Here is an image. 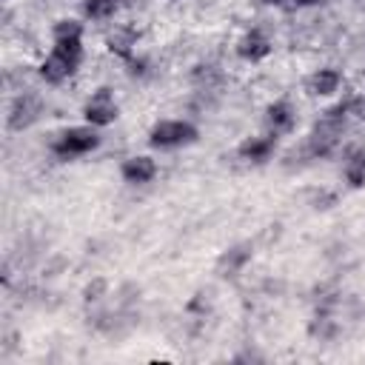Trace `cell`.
Masks as SVG:
<instances>
[{"mask_svg": "<svg viewBox=\"0 0 365 365\" xmlns=\"http://www.w3.org/2000/svg\"><path fill=\"white\" fill-rule=\"evenodd\" d=\"M348 100L345 103H336L331 106L328 111H322V117L311 125L308 137H305V154L311 160H322L328 154H334L342 143V134H345V120H348Z\"/></svg>", "mask_w": 365, "mask_h": 365, "instance_id": "cell-1", "label": "cell"}, {"mask_svg": "<svg viewBox=\"0 0 365 365\" xmlns=\"http://www.w3.org/2000/svg\"><path fill=\"white\" fill-rule=\"evenodd\" d=\"M83 63V43H51V51L40 60L37 74L48 86H63L77 74Z\"/></svg>", "mask_w": 365, "mask_h": 365, "instance_id": "cell-2", "label": "cell"}, {"mask_svg": "<svg viewBox=\"0 0 365 365\" xmlns=\"http://www.w3.org/2000/svg\"><path fill=\"white\" fill-rule=\"evenodd\" d=\"M197 140H200V128L182 117H165L148 128V145L160 148V151L185 148V145H194Z\"/></svg>", "mask_w": 365, "mask_h": 365, "instance_id": "cell-3", "label": "cell"}, {"mask_svg": "<svg viewBox=\"0 0 365 365\" xmlns=\"http://www.w3.org/2000/svg\"><path fill=\"white\" fill-rule=\"evenodd\" d=\"M100 143H103L100 128H94L88 123L86 125H68L51 140V154L57 160H74V157H86V154L97 151Z\"/></svg>", "mask_w": 365, "mask_h": 365, "instance_id": "cell-4", "label": "cell"}, {"mask_svg": "<svg viewBox=\"0 0 365 365\" xmlns=\"http://www.w3.org/2000/svg\"><path fill=\"white\" fill-rule=\"evenodd\" d=\"M120 117V103L114 100V91L108 86L94 88L83 103V120L94 128H106Z\"/></svg>", "mask_w": 365, "mask_h": 365, "instance_id": "cell-5", "label": "cell"}, {"mask_svg": "<svg viewBox=\"0 0 365 365\" xmlns=\"http://www.w3.org/2000/svg\"><path fill=\"white\" fill-rule=\"evenodd\" d=\"M40 111H43V103L37 94H17L9 106V114H6L9 131H26L31 123H37Z\"/></svg>", "mask_w": 365, "mask_h": 365, "instance_id": "cell-6", "label": "cell"}, {"mask_svg": "<svg viewBox=\"0 0 365 365\" xmlns=\"http://www.w3.org/2000/svg\"><path fill=\"white\" fill-rule=\"evenodd\" d=\"M160 174V165L151 154H131L120 163V177L125 185H148Z\"/></svg>", "mask_w": 365, "mask_h": 365, "instance_id": "cell-7", "label": "cell"}, {"mask_svg": "<svg viewBox=\"0 0 365 365\" xmlns=\"http://www.w3.org/2000/svg\"><path fill=\"white\" fill-rule=\"evenodd\" d=\"M277 154V134H257V137H245L237 145V157L245 165H265L271 157Z\"/></svg>", "mask_w": 365, "mask_h": 365, "instance_id": "cell-8", "label": "cell"}, {"mask_svg": "<svg viewBox=\"0 0 365 365\" xmlns=\"http://www.w3.org/2000/svg\"><path fill=\"white\" fill-rule=\"evenodd\" d=\"M251 257H254V245H251V242H237V245L225 248V251L217 257L214 274L222 277V279H234V277L242 274V268L251 262Z\"/></svg>", "mask_w": 365, "mask_h": 365, "instance_id": "cell-9", "label": "cell"}, {"mask_svg": "<svg viewBox=\"0 0 365 365\" xmlns=\"http://www.w3.org/2000/svg\"><path fill=\"white\" fill-rule=\"evenodd\" d=\"M234 51H237V57L245 60V63H262V60L274 51V43H271V37H268L262 29H248V31L237 40Z\"/></svg>", "mask_w": 365, "mask_h": 365, "instance_id": "cell-10", "label": "cell"}, {"mask_svg": "<svg viewBox=\"0 0 365 365\" xmlns=\"http://www.w3.org/2000/svg\"><path fill=\"white\" fill-rule=\"evenodd\" d=\"M265 125H268V131L277 134V137L291 134V131L297 128V108H294V103L285 100V97L268 103V106H265Z\"/></svg>", "mask_w": 365, "mask_h": 365, "instance_id": "cell-11", "label": "cell"}, {"mask_svg": "<svg viewBox=\"0 0 365 365\" xmlns=\"http://www.w3.org/2000/svg\"><path fill=\"white\" fill-rule=\"evenodd\" d=\"M342 71L339 68H334V66H322V68H317L308 80H305V91L311 94V97H334L339 88H342Z\"/></svg>", "mask_w": 365, "mask_h": 365, "instance_id": "cell-12", "label": "cell"}, {"mask_svg": "<svg viewBox=\"0 0 365 365\" xmlns=\"http://www.w3.org/2000/svg\"><path fill=\"white\" fill-rule=\"evenodd\" d=\"M106 48H108L114 57H120V60L128 63V60L134 57V51H137V31L128 29V26H117L114 31L106 34Z\"/></svg>", "mask_w": 365, "mask_h": 365, "instance_id": "cell-13", "label": "cell"}, {"mask_svg": "<svg viewBox=\"0 0 365 365\" xmlns=\"http://www.w3.org/2000/svg\"><path fill=\"white\" fill-rule=\"evenodd\" d=\"M342 177L351 188H365V148H354L348 157H345V165H342Z\"/></svg>", "mask_w": 365, "mask_h": 365, "instance_id": "cell-14", "label": "cell"}, {"mask_svg": "<svg viewBox=\"0 0 365 365\" xmlns=\"http://www.w3.org/2000/svg\"><path fill=\"white\" fill-rule=\"evenodd\" d=\"M83 23L77 17H60L51 26V43H83Z\"/></svg>", "mask_w": 365, "mask_h": 365, "instance_id": "cell-15", "label": "cell"}, {"mask_svg": "<svg viewBox=\"0 0 365 365\" xmlns=\"http://www.w3.org/2000/svg\"><path fill=\"white\" fill-rule=\"evenodd\" d=\"M80 9H83V17L86 20H94V23H106L117 14L120 3L117 0H80Z\"/></svg>", "mask_w": 365, "mask_h": 365, "instance_id": "cell-16", "label": "cell"}, {"mask_svg": "<svg viewBox=\"0 0 365 365\" xmlns=\"http://www.w3.org/2000/svg\"><path fill=\"white\" fill-rule=\"evenodd\" d=\"M108 279L106 277H94V279H88L86 285H83V302L86 305H94V302H100L103 297H108Z\"/></svg>", "mask_w": 365, "mask_h": 365, "instance_id": "cell-17", "label": "cell"}, {"mask_svg": "<svg viewBox=\"0 0 365 365\" xmlns=\"http://www.w3.org/2000/svg\"><path fill=\"white\" fill-rule=\"evenodd\" d=\"M308 331H311V336H319V339H331V336L336 334V322H334L331 317H317V319L308 325Z\"/></svg>", "mask_w": 365, "mask_h": 365, "instance_id": "cell-18", "label": "cell"}, {"mask_svg": "<svg viewBox=\"0 0 365 365\" xmlns=\"http://www.w3.org/2000/svg\"><path fill=\"white\" fill-rule=\"evenodd\" d=\"M348 114L365 123V94H359V97H348Z\"/></svg>", "mask_w": 365, "mask_h": 365, "instance_id": "cell-19", "label": "cell"}, {"mask_svg": "<svg viewBox=\"0 0 365 365\" xmlns=\"http://www.w3.org/2000/svg\"><path fill=\"white\" fill-rule=\"evenodd\" d=\"M325 0H291V6H297V9H311V6H322Z\"/></svg>", "mask_w": 365, "mask_h": 365, "instance_id": "cell-20", "label": "cell"}, {"mask_svg": "<svg viewBox=\"0 0 365 365\" xmlns=\"http://www.w3.org/2000/svg\"><path fill=\"white\" fill-rule=\"evenodd\" d=\"M259 6H274V9H279V6H285V3H291V0H257Z\"/></svg>", "mask_w": 365, "mask_h": 365, "instance_id": "cell-21", "label": "cell"}]
</instances>
